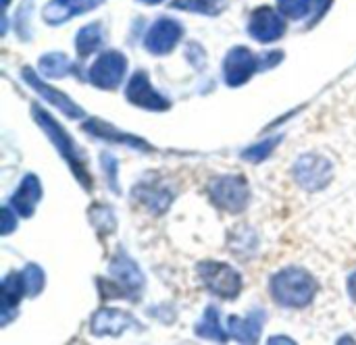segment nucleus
Segmentation results:
<instances>
[{"instance_id":"nucleus-1","label":"nucleus","mask_w":356,"mask_h":345,"mask_svg":"<svg viewBox=\"0 0 356 345\" xmlns=\"http://www.w3.org/2000/svg\"><path fill=\"white\" fill-rule=\"evenodd\" d=\"M317 279L305 269H282L269 281L271 298L286 308H305L317 296Z\"/></svg>"},{"instance_id":"nucleus-2","label":"nucleus","mask_w":356,"mask_h":345,"mask_svg":"<svg viewBox=\"0 0 356 345\" xmlns=\"http://www.w3.org/2000/svg\"><path fill=\"white\" fill-rule=\"evenodd\" d=\"M31 112H33V119H35V123L48 133V137H50V142L56 146V150L60 152V156L67 160V165L71 167V171H73V175L77 177V181L86 187V190H92V179H90V175H88V169H86V165H83V160H81V156H79V150H77V146L73 144V140H71V135L46 112V110H42L40 106H33L31 108Z\"/></svg>"},{"instance_id":"nucleus-3","label":"nucleus","mask_w":356,"mask_h":345,"mask_svg":"<svg viewBox=\"0 0 356 345\" xmlns=\"http://www.w3.org/2000/svg\"><path fill=\"white\" fill-rule=\"evenodd\" d=\"M198 275L204 287L221 300H234L242 292V277L225 262L204 260L198 264Z\"/></svg>"},{"instance_id":"nucleus-4","label":"nucleus","mask_w":356,"mask_h":345,"mask_svg":"<svg viewBox=\"0 0 356 345\" xmlns=\"http://www.w3.org/2000/svg\"><path fill=\"white\" fill-rule=\"evenodd\" d=\"M209 194H211V200L232 212V214H238L242 210H246L248 202H250V187L246 183L244 177L240 175H223V177H217L211 185H209Z\"/></svg>"},{"instance_id":"nucleus-5","label":"nucleus","mask_w":356,"mask_h":345,"mask_svg":"<svg viewBox=\"0 0 356 345\" xmlns=\"http://www.w3.org/2000/svg\"><path fill=\"white\" fill-rule=\"evenodd\" d=\"M294 179L307 192H319L334 179V165L325 156L305 154L294 165Z\"/></svg>"},{"instance_id":"nucleus-6","label":"nucleus","mask_w":356,"mask_h":345,"mask_svg":"<svg viewBox=\"0 0 356 345\" xmlns=\"http://www.w3.org/2000/svg\"><path fill=\"white\" fill-rule=\"evenodd\" d=\"M127 71V58L123 52L117 50H108L104 54L98 56V60L92 65L88 79L92 85L100 87V90H115L121 79L125 77Z\"/></svg>"},{"instance_id":"nucleus-7","label":"nucleus","mask_w":356,"mask_h":345,"mask_svg":"<svg viewBox=\"0 0 356 345\" xmlns=\"http://www.w3.org/2000/svg\"><path fill=\"white\" fill-rule=\"evenodd\" d=\"M257 71H261V58L246 46H236L223 60V77L232 87L244 85Z\"/></svg>"},{"instance_id":"nucleus-8","label":"nucleus","mask_w":356,"mask_h":345,"mask_svg":"<svg viewBox=\"0 0 356 345\" xmlns=\"http://www.w3.org/2000/svg\"><path fill=\"white\" fill-rule=\"evenodd\" d=\"M125 96L131 104L146 108V110H167L171 106V102L152 87L146 71L134 73V77L129 79V83L125 87Z\"/></svg>"},{"instance_id":"nucleus-9","label":"nucleus","mask_w":356,"mask_h":345,"mask_svg":"<svg viewBox=\"0 0 356 345\" xmlns=\"http://www.w3.org/2000/svg\"><path fill=\"white\" fill-rule=\"evenodd\" d=\"M181 35H184V27L175 19L163 17L148 29V33L144 37V46H146L148 52H152L156 56H163V54L171 52L177 46Z\"/></svg>"},{"instance_id":"nucleus-10","label":"nucleus","mask_w":356,"mask_h":345,"mask_svg":"<svg viewBox=\"0 0 356 345\" xmlns=\"http://www.w3.org/2000/svg\"><path fill=\"white\" fill-rule=\"evenodd\" d=\"M248 33H250L257 42H261V44L275 42V40H280V37L286 33V21H284V17L277 15L273 8L261 6V8H257V10L250 15Z\"/></svg>"},{"instance_id":"nucleus-11","label":"nucleus","mask_w":356,"mask_h":345,"mask_svg":"<svg viewBox=\"0 0 356 345\" xmlns=\"http://www.w3.org/2000/svg\"><path fill=\"white\" fill-rule=\"evenodd\" d=\"M23 79L46 100V102H50L52 106H56L63 115H67L69 119H83L86 117V112L69 98V96H65L63 92H58V90H54V87H50L46 81H42L40 77H38V73H33L31 69H23Z\"/></svg>"},{"instance_id":"nucleus-12","label":"nucleus","mask_w":356,"mask_h":345,"mask_svg":"<svg viewBox=\"0 0 356 345\" xmlns=\"http://www.w3.org/2000/svg\"><path fill=\"white\" fill-rule=\"evenodd\" d=\"M111 275L121 285V289L125 292L127 298H138L140 292L144 289V275L140 273L138 264L129 256H125L123 252H119L113 258V262H111Z\"/></svg>"},{"instance_id":"nucleus-13","label":"nucleus","mask_w":356,"mask_h":345,"mask_svg":"<svg viewBox=\"0 0 356 345\" xmlns=\"http://www.w3.org/2000/svg\"><path fill=\"white\" fill-rule=\"evenodd\" d=\"M102 0H50L44 8V19L48 25H60L71 17L94 10Z\"/></svg>"},{"instance_id":"nucleus-14","label":"nucleus","mask_w":356,"mask_h":345,"mask_svg":"<svg viewBox=\"0 0 356 345\" xmlns=\"http://www.w3.org/2000/svg\"><path fill=\"white\" fill-rule=\"evenodd\" d=\"M42 198V185H40V179L35 175H25L23 181L19 183L17 192L13 194L10 198V206L15 208L17 214H21L23 219H29L38 206Z\"/></svg>"},{"instance_id":"nucleus-15","label":"nucleus","mask_w":356,"mask_h":345,"mask_svg":"<svg viewBox=\"0 0 356 345\" xmlns=\"http://www.w3.org/2000/svg\"><path fill=\"white\" fill-rule=\"evenodd\" d=\"M136 325V319L123 310H111L104 308L94 314L92 319V333L94 335H121L125 329H131Z\"/></svg>"},{"instance_id":"nucleus-16","label":"nucleus","mask_w":356,"mask_h":345,"mask_svg":"<svg viewBox=\"0 0 356 345\" xmlns=\"http://www.w3.org/2000/svg\"><path fill=\"white\" fill-rule=\"evenodd\" d=\"M265 321H267V312L263 308H254V310L248 312L246 319L232 317L229 319V331L242 344H257L261 333H263Z\"/></svg>"},{"instance_id":"nucleus-17","label":"nucleus","mask_w":356,"mask_h":345,"mask_svg":"<svg viewBox=\"0 0 356 345\" xmlns=\"http://www.w3.org/2000/svg\"><path fill=\"white\" fill-rule=\"evenodd\" d=\"M83 129L96 137H102V140H108V142H117V144H125V146H131L136 150H152L144 140L136 137V135H129V133H123L119 129H115L111 123L106 121H100V119H92L88 123H83Z\"/></svg>"},{"instance_id":"nucleus-18","label":"nucleus","mask_w":356,"mask_h":345,"mask_svg":"<svg viewBox=\"0 0 356 345\" xmlns=\"http://www.w3.org/2000/svg\"><path fill=\"white\" fill-rule=\"evenodd\" d=\"M2 323L6 325L13 317V312L17 310L23 294H27L25 289V281H23V273H10L4 277L2 281Z\"/></svg>"},{"instance_id":"nucleus-19","label":"nucleus","mask_w":356,"mask_h":345,"mask_svg":"<svg viewBox=\"0 0 356 345\" xmlns=\"http://www.w3.org/2000/svg\"><path fill=\"white\" fill-rule=\"evenodd\" d=\"M104 42V31L100 27V23H90L86 27L79 29L77 40H75V48L79 52V56H90L92 52H96Z\"/></svg>"},{"instance_id":"nucleus-20","label":"nucleus","mask_w":356,"mask_h":345,"mask_svg":"<svg viewBox=\"0 0 356 345\" xmlns=\"http://www.w3.org/2000/svg\"><path fill=\"white\" fill-rule=\"evenodd\" d=\"M38 69L46 75V77H52V79H63L67 77L71 71H73V65L71 60L60 54V52H48L40 58L38 62Z\"/></svg>"},{"instance_id":"nucleus-21","label":"nucleus","mask_w":356,"mask_h":345,"mask_svg":"<svg viewBox=\"0 0 356 345\" xmlns=\"http://www.w3.org/2000/svg\"><path fill=\"white\" fill-rule=\"evenodd\" d=\"M196 335H200V337H204V339H219V342H227V335H225V331L221 329V323H219V308H215V306H209L207 310H204V317H202V321L196 325Z\"/></svg>"},{"instance_id":"nucleus-22","label":"nucleus","mask_w":356,"mask_h":345,"mask_svg":"<svg viewBox=\"0 0 356 345\" xmlns=\"http://www.w3.org/2000/svg\"><path fill=\"white\" fill-rule=\"evenodd\" d=\"M23 281H25L27 296L35 298V296L42 294L44 283H46V277H44V271H42L38 264H27V267L23 269Z\"/></svg>"},{"instance_id":"nucleus-23","label":"nucleus","mask_w":356,"mask_h":345,"mask_svg":"<svg viewBox=\"0 0 356 345\" xmlns=\"http://www.w3.org/2000/svg\"><path fill=\"white\" fill-rule=\"evenodd\" d=\"M282 142V137L277 135V137H269V140H263V142H259V144H254V146H250L248 150H244V158L246 160H250V162H261V160H265L275 148H277V144Z\"/></svg>"},{"instance_id":"nucleus-24","label":"nucleus","mask_w":356,"mask_h":345,"mask_svg":"<svg viewBox=\"0 0 356 345\" xmlns=\"http://www.w3.org/2000/svg\"><path fill=\"white\" fill-rule=\"evenodd\" d=\"M280 10L288 19H302L313 8V0H277Z\"/></svg>"},{"instance_id":"nucleus-25","label":"nucleus","mask_w":356,"mask_h":345,"mask_svg":"<svg viewBox=\"0 0 356 345\" xmlns=\"http://www.w3.org/2000/svg\"><path fill=\"white\" fill-rule=\"evenodd\" d=\"M223 0H175L173 6L175 8H186V10H194V12H207V15H215L221 10V6H217Z\"/></svg>"},{"instance_id":"nucleus-26","label":"nucleus","mask_w":356,"mask_h":345,"mask_svg":"<svg viewBox=\"0 0 356 345\" xmlns=\"http://www.w3.org/2000/svg\"><path fill=\"white\" fill-rule=\"evenodd\" d=\"M100 165H102V169H104V175H106V179H108L111 190L119 194V183H117V167H119V165H117V158L111 156L108 152H104L102 158H100Z\"/></svg>"},{"instance_id":"nucleus-27","label":"nucleus","mask_w":356,"mask_h":345,"mask_svg":"<svg viewBox=\"0 0 356 345\" xmlns=\"http://www.w3.org/2000/svg\"><path fill=\"white\" fill-rule=\"evenodd\" d=\"M13 210L15 208H10V206L2 208V227H0L2 235H8V233H13L17 229V212L13 214Z\"/></svg>"},{"instance_id":"nucleus-28","label":"nucleus","mask_w":356,"mask_h":345,"mask_svg":"<svg viewBox=\"0 0 356 345\" xmlns=\"http://www.w3.org/2000/svg\"><path fill=\"white\" fill-rule=\"evenodd\" d=\"M348 296H350V300L356 304V271L348 277Z\"/></svg>"},{"instance_id":"nucleus-29","label":"nucleus","mask_w":356,"mask_h":345,"mask_svg":"<svg viewBox=\"0 0 356 345\" xmlns=\"http://www.w3.org/2000/svg\"><path fill=\"white\" fill-rule=\"evenodd\" d=\"M140 2H146V4H159V2H163V0H140Z\"/></svg>"}]
</instances>
